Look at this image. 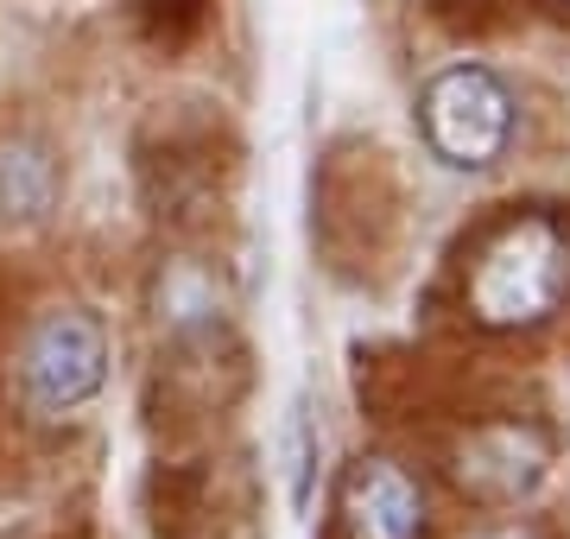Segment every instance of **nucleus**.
I'll use <instances>...</instances> for the list:
<instances>
[{
  "label": "nucleus",
  "instance_id": "7",
  "mask_svg": "<svg viewBox=\"0 0 570 539\" xmlns=\"http://www.w3.org/2000/svg\"><path fill=\"white\" fill-rule=\"evenodd\" d=\"M311 463H317V432H311V406L298 400L285 419V470H292V501H311Z\"/></svg>",
  "mask_w": 570,
  "mask_h": 539
},
{
  "label": "nucleus",
  "instance_id": "4",
  "mask_svg": "<svg viewBox=\"0 0 570 539\" xmlns=\"http://www.w3.org/2000/svg\"><path fill=\"white\" fill-rule=\"evenodd\" d=\"M546 477H551V438L532 419H489L450 457V482L475 508H520L546 489Z\"/></svg>",
  "mask_w": 570,
  "mask_h": 539
},
{
  "label": "nucleus",
  "instance_id": "2",
  "mask_svg": "<svg viewBox=\"0 0 570 539\" xmlns=\"http://www.w3.org/2000/svg\"><path fill=\"white\" fill-rule=\"evenodd\" d=\"M419 140L444 171H463V178H482L508 159L513 134H520V102H513L508 77L494 63L456 58L444 70H431L425 89H419Z\"/></svg>",
  "mask_w": 570,
  "mask_h": 539
},
{
  "label": "nucleus",
  "instance_id": "6",
  "mask_svg": "<svg viewBox=\"0 0 570 539\" xmlns=\"http://www.w3.org/2000/svg\"><path fill=\"white\" fill-rule=\"evenodd\" d=\"M63 204V159L45 134H0V228H39Z\"/></svg>",
  "mask_w": 570,
  "mask_h": 539
},
{
  "label": "nucleus",
  "instance_id": "5",
  "mask_svg": "<svg viewBox=\"0 0 570 539\" xmlns=\"http://www.w3.org/2000/svg\"><path fill=\"white\" fill-rule=\"evenodd\" d=\"M336 520H343V539H425L431 501L406 463L367 451L336 482Z\"/></svg>",
  "mask_w": 570,
  "mask_h": 539
},
{
  "label": "nucleus",
  "instance_id": "3",
  "mask_svg": "<svg viewBox=\"0 0 570 539\" xmlns=\"http://www.w3.org/2000/svg\"><path fill=\"white\" fill-rule=\"evenodd\" d=\"M20 400L39 419H70L108 388V324L89 305H45L13 355Z\"/></svg>",
  "mask_w": 570,
  "mask_h": 539
},
{
  "label": "nucleus",
  "instance_id": "9",
  "mask_svg": "<svg viewBox=\"0 0 570 539\" xmlns=\"http://www.w3.org/2000/svg\"><path fill=\"white\" fill-rule=\"evenodd\" d=\"M558 7H570V0H558Z\"/></svg>",
  "mask_w": 570,
  "mask_h": 539
},
{
  "label": "nucleus",
  "instance_id": "8",
  "mask_svg": "<svg viewBox=\"0 0 570 539\" xmlns=\"http://www.w3.org/2000/svg\"><path fill=\"white\" fill-rule=\"evenodd\" d=\"M469 539H546L532 520H489V527H475Z\"/></svg>",
  "mask_w": 570,
  "mask_h": 539
},
{
  "label": "nucleus",
  "instance_id": "1",
  "mask_svg": "<svg viewBox=\"0 0 570 539\" xmlns=\"http://www.w3.org/2000/svg\"><path fill=\"white\" fill-rule=\"evenodd\" d=\"M570 298V228L551 209H513L475 242L463 312L482 331H539Z\"/></svg>",
  "mask_w": 570,
  "mask_h": 539
}]
</instances>
